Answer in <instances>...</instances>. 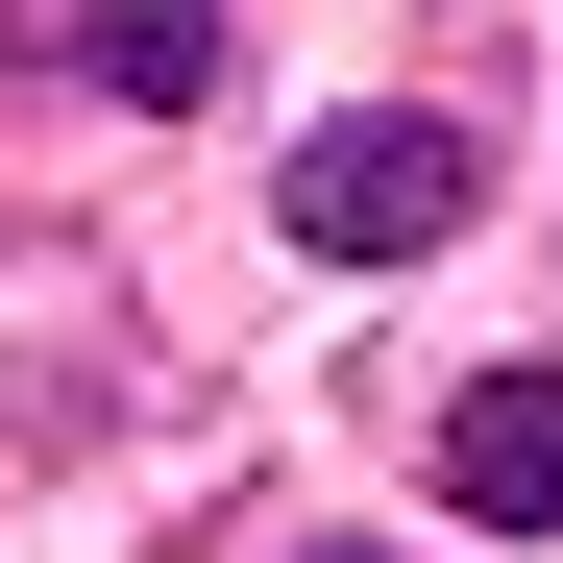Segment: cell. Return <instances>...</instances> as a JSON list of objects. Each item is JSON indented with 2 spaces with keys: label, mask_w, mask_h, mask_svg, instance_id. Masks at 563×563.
Here are the masks:
<instances>
[{
  "label": "cell",
  "mask_w": 563,
  "mask_h": 563,
  "mask_svg": "<svg viewBox=\"0 0 563 563\" xmlns=\"http://www.w3.org/2000/svg\"><path fill=\"white\" fill-rule=\"evenodd\" d=\"M465 197H490V172H465V123H417V99H367V123L295 147V245H319V269H417Z\"/></svg>",
  "instance_id": "obj_1"
},
{
  "label": "cell",
  "mask_w": 563,
  "mask_h": 563,
  "mask_svg": "<svg viewBox=\"0 0 563 563\" xmlns=\"http://www.w3.org/2000/svg\"><path fill=\"white\" fill-rule=\"evenodd\" d=\"M441 490L515 515V539L563 515V367H465V393H441Z\"/></svg>",
  "instance_id": "obj_2"
},
{
  "label": "cell",
  "mask_w": 563,
  "mask_h": 563,
  "mask_svg": "<svg viewBox=\"0 0 563 563\" xmlns=\"http://www.w3.org/2000/svg\"><path fill=\"white\" fill-rule=\"evenodd\" d=\"M74 74H99L123 123H197L221 99V0H74Z\"/></svg>",
  "instance_id": "obj_3"
},
{
  "label": "cell",
  "mask_w": 563,
  "mask_h": 563,
  "mask_svg": "<svg viewBox=\"0 0 563 563\" xmlns=\"http://www.w3.org/2000/svg\"><path fill=\"white\" fill-rule=\"evenodd\" d=\"M319 563H367V539H319Z\"/></svg>",
  "instance_id": "obj_4"
}]
</instances>
